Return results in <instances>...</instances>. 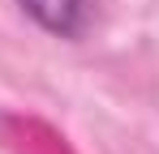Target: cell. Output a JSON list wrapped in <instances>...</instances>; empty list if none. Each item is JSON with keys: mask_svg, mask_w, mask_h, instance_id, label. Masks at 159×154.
<instances>
[{"mask_svg": "<svg viewBox=\"0 0 159 154\" xmlns=\"http://www.w3.org/2000/svg\"><path fill=\"white\" fill-rule=\"evenodd\" d=\"M17 4L48 34H60V39H78L90 17V0H17Z\"/></svg>", "mask_w": 159, "mask_h": 154, "instance_id": "cell-1", "label": "cell"}]
</instances>
